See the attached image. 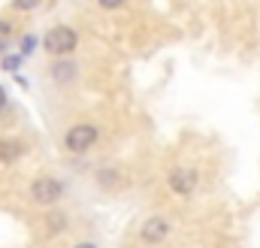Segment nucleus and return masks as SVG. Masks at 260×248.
I'll return each mask as SVG.
<instances>
[{
    "mask_svg": "<svg viewBox=\"0 0 260 248\" xmlns=\"http://www.w3.org/2000/svg\"><path fill=\"white\" fill-rule=\"evenodd\" d=\"M43 46H46V52H49L52 58H67V55L76 52V46H79V30L70 27V24H58V27H52V30L46 34Z\"/></svg>",
    "mask_w": 260,
    "mask_h": 248,
    "instance_id": "f257e3e1",
    "label": "nucleus"
},
{
    "mask_svg": "<svg viewBox=\"0 0 260 248\" xmlns=\"http://www.w3.org/2000/svg\"><path fill=\"white\" fill-rule=\"evenodd\" d=\"M100 139V127L91 121H79L73 124L70 130H67L64 136V145L73 151V154H85L88 148H94V142Z\"/></svg>",
    "mask_w": 260,
    "mask_h": 248,
    "instance_id": "f03ea898",
    "label": "nucleus"
},
{
    "mask_svg": "<svg viewBox=\"0 0 260 248\" xmlns=\"http://www.w3.org/2000/svg\"><path fill=\"white\" fill-rule=\"evenodd\" d=\"M61 194H64V185H61L58 179H52V176H40V179L30 185V200L40 203V206H52V203H58Z\"/></svg>",
    "mask_w": 260,
    "mask_h": 248,
    "instance_id": "7ed1b4c3",
    "label": "nucleus"
},
{
    "mask_svg": "<svg viewBox=\"0 0 260 248\" xmlns=\"http://www.w3.org/2000/svg\"><path fill=\"white\" fill-rule=\"evenodd\" d=\"M197 182H200V173L191 170V167H176V170L170 173V188H173L176 194H182V197H188L197 188Z\"/></svg>",
    "mask_w": 260,
    "mask_h": 248,
    "instance_id": "20e7f679",
    "label": "nucleus"
},
{
    "mask_svg": "<svg viewBox=\"0 0 260 248\" xmlns=\"http://www.w3.org/2000/svg\"><path fill=\"white\" fill-rule=\"evenodd\" d=\"M167 233H170V221H167V218H148V221L139 227V236H142V242H148V245L167 239Z\"/></svg>",
    "mask_w": 260,
    "mask_h": 248,
    "instance_id": "39448f33",
    "label": "nucleus"
},
{
    "mask_svg": "<svg viewBox=\"0 0 260 248\" xmlns=\"http://www.w3.org/2000/svg\"><path fill=\"white\" fill-rule=\"evenodd\" d=\"M76 73H79V67H76V61H70V58H55L52 67H49V76H52V82H58V85L76 82Z\"/></svg>",
    "mask_w": 260,
    "mask_h": 248,
    "instance_id": "423d86ee",
    "label": "nucleus"
},
{
    "mask_svg": "<svg viewBox=\"0 0 260 248\" xmlns=\"http://www.w3.org/2000/svg\"><path fill=\"white\" fill-rule=\"evenodd\" d=\"M21 151H24V145H21L18 139H0V161H3V164L18 161V158H21Z\"/></svg>",
    "mask_w": 260,
    "mask_h": 248,
    "instance_id": "0eeeda50",
    "label": "nucleus"
},
{
    "mask_svg": "<svg viewBox=\"0 0 260 248\" xmlns=\"http://www.w3.org/2000/svg\"><path fill=\"white\" fill-rule=\"evenodd\" d=\"M12 30H15V24L9 21V18H0V49L9 43V37H12Z\"/></svg>",
    "mask_w": 260,
    "mask_h": 248,
    "instance_id": "6e6552de",
    "label": "nucleus"
},
{
    "mask_svg": "<svg viewBox=\"0 0 260 248\" xmlns=\"http://www.w3.org/2000/svg\"><path fill=\"white\" fill-rule=\"evenodd\" d=\"M37 6H40V0H12L9 3V9H15V12H30Z\"/></svg>",
    "mask_w": 260,
    "mask_h": 248,
    "instance_id": "1a4fd4ad",
    "label": "nucleus"
},
{
    "mask_svg": "<svg viewBox=\"0 0 260 248\" xmlns=\"http://www.w3.org/2000/svg\"><path fill=\"white\" fill-rule=\"evenodd\" d=\"M97 179H100V185H103V188H106V185H115L118 173H115V170H100V173H97Z\"/></svg>",
    "mask_w": 260,
    "mask_h": 248,
    "instance_id": "9d476101",
    "label": "nucleus"
},
{
    "mask_svg": "<svg viewBox=\"0 0 260 248\" xmlns=\"http://www.w3.org/2000/svg\"><path fill=\"white\" fill-rule=\"evenodd\" d=\"M127 0H97V6L100 9H118V6H124Z\"/></svg>",
    "mask_w": 260,
    "mask_h": 248,
    "instance_id": "9b49d317",
    "label": "nucleus"
},
{
    "mask_svg": "<svg viewBox=\"0 0 260 248\" xmlns=\"http://www.w3.org/2000/svg\"><path fill=\"white\" fill-rule=\"evenodd\" d=\"M34 49H37V40H34V37H24V40H21V52L27 55V52H34Z\"/></svg>",
    "mask_w": 260,
    "mask_h": 248,
    "instance_id": "f8f14e48",
    "label": "nucleus"
},
{
    "mask_svg": "<svg viewBox=\"0 0 260 248\" xmlns=\"http://www.w3.org/2000/svg\"><path fill=\"white\" fill-rule=\"evenodd\" d=\"M49 224H52V230H67V227H64V224H67V218H64V215H58V218H52Z\"/></svg>",
    "mask_w": 260,
    "mask_h": 248,
    "instance_id": "ddd939ff",
    "label": "nucleus"
},
{
    "mask_svg": "<svg viewBox=\"0 0 260 248\" xmlns=\"http://www.w3.org/2000/svg\"><path fill=\"white\" fill-rule=\"evenodd\" d=\"M18 64H21V58H6V61H3V70H15Z\"/></svg>",
    "mask_w": 260,
    "mask_h": 248,
    "instance_id": "4468645a",
    "label": "nucleus"
},
{
    "mask_svg": "<svg viewBox=\"0 0 260 248\" xmlns=\"http://www.w3.org/2000/svg\"><path fill=\"white\" fill-rule=\"evenodd\" d=\"M6 103H9V100H6V91H3V85H0V112L6 109Z\"/></svg>",
    "mask_w": 260,
    "mask_h": 248,
    "instance_id": "2eb2a0df",
    "label": "nucleus"
},
{
    "mask_svg": "<svg viewBox=\"0 0 260 248\" xmlns=\"http://www.w3.org/2000/svg\"><path fill=\"white\" fill-rule=\"evenodd\" d=\"M73 248H97L94 242H79V245H73Z\"/></svg>",
    "mask_w": 260,
    "mask_h": 248,
    "instance_id": "dca6fc26",
    "label": "nucleus"
}]
</instances>
